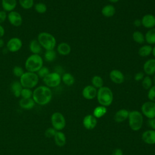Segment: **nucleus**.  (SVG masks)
Segmentation results:
<instances>
[{
	"instance_id": "f257e3e1",
	"label": "nucleus",
	"mask_w": 155,
	"mask_h": 155,
	"mask_svg": "<svg viewBox=\"0 0 155 155\" xmlns=\"http://www.w3.org/2000/svg\"><path fill=\"white\" fill-rule=\"evenodd\" d=\"M51 98L52 91L50 88L45 85H39L33 91L32 99L38 105H47L51 101Z\"/></svg>"
},
{
	"instance_id": "f03ea898",
	"label": "nucleus",
	"mask_w": 155,
	"mask_h": 155,
	"mask_svg": "<svg viewBox=\"0 0 155 155\" xmlns=\"http://www.w3.org/2000/svg\"><path fill=\"white\" fill-rule=\"evenodd\" d=\"M44 65L43 58L40 54H31L25 61V68L27 71L36 73Z\"/></svg>"
},
{
	"instance_id": "7ed1b4c3",
	"label": "nucleus",
	"mask_w": 155,
	"mask_h": 155,
	"mask_svg": "<svg viewBox=\"0 0 155 155\" xmlns=\"http://www.w3.org/2000/svg\"><path fill=\"white\" fill-rule=\"evenodd\" d=\"M96 97L99 104L106 107L112 104L113 101V93L109 87L103 86L97 90Z\"/></svg>"
},
{
	"instance_id": "20e7f679",
	"label": "nucleus",
	"mask_w": 155,
	"mask_h": 155,
	"mask_svg": "<svg viewBox=\"0 0 155 155\" xmlns=\"http://www.w3.org/2000/svg\"><path fill=\"white\" fill-rule=\"evenodd\" d=\"M37 40L42 48L45 50H54L56 45L55 37L48 32L42 31L39 33L38 35Z\"/></svg>"
},
{
	"instance_id": "39448f33",
	"label": "nucleus",
	"mask_w": 155,
	"mask_h": 155,
	"mask_svg": "<svg viewBox=\"0 0 155 155\" xmlns=\"http://www.w3.org/2000/svg\"><path fill=\"white\" fill-rule=\"evenodd\" d=\"M39 79L36 73L27 71L19 78V82L23 88L31 89L37 86L39 83Z\"/></svg>"
},
{
	"instance_id": "423d86ee",
	"label": "nucleus",
	"mask_w": 155,
	"mask_h": 155,
	"mask_svg": "<svg viewBox=\"0 0 155 155\" xmlns=\"http://www.w3.org/2000/svg\"><path fill=\"white\" fill-rule=\"evenodd\" d=\"M128 123L130 128L134 131L139 130L143 125V115L142 113L137 110H133L129 112Z\"/></svg>"
},
{
	"instance_id": "0eeeda50",
	"label": "nucleus",
	"mask_w": 155,
	"mask_h": 155,
	"mask_svg": "<svg viewBox=\"0 0 155 155\" xmlns=\"http://www.w3.org/2000/svg\"><path fill=\"white\" fill-rule=\"evenodd\" d=\"M61 81V74L56 71L50 72L43 78V82L45 85L49 88H54L59 86Z\"/></svg>"
},
{
	"instance_id": "6e6552de",
	"label": "nucleus",
	"mask_w": 155,
	"mask_h": 155,
	"mask_svg": "<svg viewBox=\"0 0 155 155\" xmlns=\"http://www.w3.org/2000/svg\"><path fill=\"white\" fill-rule=\"evenodd\" d=\"M51 123L53 128L56 131L63 130L66 125V121L64 115L59 112H55L51 115Z\"/></svg>"
},
{
	"instance_id": "1a4fd4ad",
	"label": "nucleus",
	"mask_w": 155,
	"mask_h": 155,
	"mask_svg": "<svg viewBox=\"0 0 155 155\" xmlns=\"http://www.w3.org/2000/svg\"><path fill=\"white\" fill-rule=\"evenodd\" d=\"M141 111L145 116L148 119L155 117V102L147 101L144 102L141 106Z\"/></svg>"
},
{
	"instance_id": "9d476101",
	"label": "nucleus",
	"mask_w": 155,
	"mask_h": 155,
	"mask_svg": "<svg viewBox=\"0 0 155 155\" xmlns=\"http://www.w3.org/2000/svg\"><path fill=\"white\" fill-rule=\"evenodd\" d=\"M22 47V40L18 37L10 38L6 43L7 50L11 53H16L21 50Z\"/></svg>"
},
{
	"instance_id": "9b49d317",
	"label": "nucleus",
	"mask_w": 155,
	"mask_h": 155,
	"mask_svg": "<svg viewBox=\"0 0 155 155\" xmlns=\"http://www.w3.org/2000/svg\"><path fill=\"white\" fill-rule=\"evenodd\" d=\"M7 20L9 23L14 27H19L22 23L21 15L16 11H12L7 13Z\"/></svg>"
},
{
	"instance_id": "f8f14e48",
	"label": "nucleus",
	"mask_w": 155,
	"mask_h": 155,
	"mask_svg": "<svg viewBox=\"0 0 155 155\" xmlns=\"http://www.w3.org/2000/svg\"><path fill=\"white\" fill-rule=\"evenodd\" d=\"M97 88L93 87L92 85H88L85 86L82 91V96L88 100L93 99L97 96Z\"/></svg>"
},
{
	"instance_id": "ddd939ff",
	"label": "nucleus",
	"mask_w": 155,
	"mask_h": 155,
	"mask_svg": "<svg viewBox=\"0 0 155 155\" xmlns=\"http://www.w3.org/2000/svg\"><path fill=\"white\" fill-rule=\"evenodd\" d=\"M110 78L111 81L117 84H120L124 82L125 77L122 71L119 70L114 69L110 73Z\"/></svg>"
},
{
	"instance_id": "4468645a",
	"label": "nucleus",
	"mask_w": 155,
	"mask_h": 155,
	"mask_svg": "<svg viewBox=\"0 0 155 155\" xmlns=\"http://www.w3.org/2000/svg\"><path fill=\"white\" fill-rule=\"evenodd\" d=\"M82 124L86 129L92 130L97 125V119L93 114H87L84 117Z\"/></svg>"
},
{
	"instance_id": "2eb2a0df",
	"label": "nucleus",
	"mask_w": 155,
	"mask_h": 155,
	"mask_svg": "<svg viewBox=\"0 0 155 155\" xmlns=\"http://www.w3.org/2000/svg\"><path fill=\"white\" fill-rule=\"evenodd\" d=\"M141 22L142 25L145 28H153L155 27V16L151 14H147L142 17Z\"/></svg>"
},
{
	"instance_id": "dca6fc26",
	"label": "nucleus",
	"mask_w": 155,
	"mask_h": 155,
	"mask_svg": "<svg viewBox=\"0 0 155 155\" xmlns=\"http://www.w3.org/2000/svg\"><path fill=\"white\" fill-rule=\"evenodd\" d=\"M142 140L149 145L155 143V130H150L145 131L142 134Z\"/></svg>"
},
{
	"instance_id": "f3484780",
	"label": "nucleus",
	"mask_w": 155,
	"mask_h": 155,
	"mask_svg": "<svg viewBox=\"0 0 155 155\" xmlns=\"http://www.w3.org/2000/svg\"><path fill=\"white\" fill-rule=\"evenodd\" d=\"M143 69L147 76L155 74V59H150L143 64Z\"/></svg>"
},
{
	"instance_id": "a211bd4d",
	"label": "nucleus",
	"mask_w": 155,
	"mask_h": 155,
	"mask_svg": "<svg viewBox=\"0 0 155 155\" xmlns=\"http://www.w3.org/2000/svg\"><path fill=\"white\" fill-rule=\"evenodd\" d=\"M2 10L6 12L13 11L17 5V0H1Z\"/></svg>"
},
{
	"instance_id": "6ab92c4d",
	"label": "nucleus",
	"mask_w": 155,
	"mask_h": 155,
	"mask_svg": "<svg viewBox=\"0 0 155 155\" xmlns=\"http://www.w3.org/2000/svg\"><path fill=\"white\" fill-rule=\"evenodd\" d=\"M129 112L126 109H120L118 110L114 116V120L117 123H121L128 119Z\"/></svg>"
},
{
	"instance_id": "aec40b11",
	"label": "nucleus",
	"mask_w": 155,
	"mask_h": 155,
	"mask_svg": "<svg viewBox=\"0 0 155 155\" xmlns=\"http://www.w3.org/2000/svg\"><path fill=\"white\" fill-rule=\"evenodd\" d=\"M29 50L32 54H40L42 52V48L37 39H32L29 44Z\"/></svg>"
},
{
	"instance_id": "412c9836",
	"label": "nucleus",
	"mask_w": 155,
	"mask_h": 155,
	"mask_svg": "<svg viewBox=\"0 0 155 155\" xmlns=\"http://www.w3.org/2000/svg\"><path fill=\"white\" fill-rule=\"evenodd\" d=\"M54 137V142L58 147H64L66 143V137L64 133L61 131H57Z\"/></svg>"
},
{
	"instance_id": "4be33fe9",
	"label": "nucleus",
	"mask_w": 155,
	"mask_h": 155,
	"mask_svg": "<svg viewBox=\"0 0 155 155\" xmlns=\"http://www.w3.org/2000/svg\"><path fill=\"white\" fill-rule=\"evenodd\" d=\"M71 48L70 45L66 42H61L57 46L58 53L62 56L69 54L71 52Z\"/></svg>"
},
{
	"instance_id": "5701e85b",
	"label": "nucleus",
	"mask_w": 155,
	"mask_h": 155,
	"mask_svg": "<svg viewBox=\"0 0 155 155\" xmlns=\"http://www.w3.org/2000/svg\"><path fill=\"white\" fill-rule=\"evenodd\" d=\"M102 15L107 18H110L114 15L116 9L111 4H108L104 6L101 10Z\"/></svg>"
},
{
	"instance_id": "b1692460",
	"label": "nucleus",
	"mask_w": 155,
	"mask_h": 155,
	"mask_svg": "<svg viewBox=\"0 0 155 155\" xmlns=\"http://www.w3.org/2000/svg\"><path fill=\"white\" fill-rule=\"evenodd\" d=\"M20 107L25 110H30L33 108L35 102H34L33 99L32 98H28V99H24L21 98L19 101V103Z\"/></svg>"
},
{
	"instance_id": "393cba45",
	"label": "nucleus",
	"mask_w": 155,
	"mask_h": 155,
	"mask_svg": "<svg viewBox=\"0 0 155 155\" xmlns=\"http://www.w3.org/2000/svg\"><path fill=\"white\" fill-rule=\"evenodd\" d=\"M22 88L23 87L19 81H14L11 84L12 92L13 94V95L16 97L21 96V92Z\"/></svg>"
},
{
	"instance_id": "a878e982",
	"label": "nucleus",
	"mask_w": 155,
	"mask_h": 155,
	"mask_svg": "<svg viewBox=\"0 0 155 155\" xmlns=\"http://www.w3.org/2000/svg\"><path fill=\"white\" fill-rule=\"evenodd\" d=\"M145 41L148 45L155 44V27L149 29L145 35Z\"/></svg>"
},
{
	"instance_id": "bb28decb",
	"label": "nucleus",
	"mask_w": 155,
	"mask_h": 155,
	"mask_svg": "<svg viewBox=\"0 0 155 155\" xmlns=\"http://www.w3.org/2000/svg\"><path fill=\"white\" fill-rule=\"evenodd\" d=\"M153 47L151 45H144L140 47L138 50V54L141 57H147L152 53Z\"/></svg>"
},
{
	"instance_id": "cd10ccee",
	"label": "nucleus",
	"mask_w": 155,
	"mask_h": 155,
	"mask_svg": "<svg viewBox=\"0 0 155 155\" xmlns=\"http://www.w3.org/2000/svg\"><path fill=\"white\" fill-rule=\"evenodd\" d=\"M61 80L67 86H71L75 82V79L74 76L70 73H65L61 76Z\"/></svg>"
},
{
	"instance_id": "c85d7f7f",
	"label": "nucleus",
	"mask_w": 155,
	"mask_h": 155,
	"mask_svg": "<svg viewBox=\"0 0 155 155\" xmlns=\"http://www.w3.org/2000/svg\"><path fill=\"white\" fill-rule=\"evenodd\" d=\"M107 111V109L105 107L100 105L96 107L93 110V116L97 118H101L104 116Z\"/></svg>"
},
{
	"instance_id": "c756f323",
	"label": "nucleus",
	"mask_w": 155,
	"mask_h": 155,
	"mask_svg": "<svg viewBox=\"0 0 155 155\" xmlns=\"http://www.w3.org/2000/svg\"><path fill=\"white\" fill-rule=\"evenodd\" d=\"M133 39L137 44H142L145 41V36L140 31H135L133 33Z\"/></svg>"
},
{
	"instance_id": "7c9ffc66",
	"label": "nucleus",
	"mask_w": 155,
	"mask_h": 155,
	"mask_svg": "<svg viewBox=\"0 0 155 155\" xmlns=\"http://www.w3.org/2000/svg\"><path fill=\"white\" fill-rule=\"evenodd\" d=\"M91 84L93 87L99 89L104 86V81L100 76L95 75L91 79Z\"/></svg>"
},
{
	"instance_id": "2f4dec72",
	"label": "nucleus",
	"mask_w": 155,
	"mask_h": 155,
	"mask_svg": "<svg viewBox=\"0 0 155 155\" xmlns=\"http://www.w3.org/2000/svg\"><path fill=\"white\" fill-rule=\"evenodd\" d=\"M44 58L47 62H53L56 58V53L54 50H45Z\"/></svg>"
},
{
	"instance_id": "473e14b6",
	"label": "nucleus",
	"mask_w": 155,
	"mask_h": 155,
	"mask_svg": "<svg viewBox=\"0 0 155 155\" xmlns=\"http://www.w3.org/2000/svg\"><path fill=\"white\" fill-rule=\"evenodd\" d=\"M21 7L25 10L31 9L34 7V0H18Z\"/></svg>"
},
{
	"instance_id": "72a5a7b5",
	"label": "nucleus",
	"mask_w": 155,
	"mask_h": 155,
	"mask_svg": "<svg viewBox=\"0 0 155 155\" xmlns=\"http://www.w3.org/2000/svg\"><path fill=\"white\" fill-rule=\"evenodd\" d=\"M34 8L35 11L39 14H44L47 10V7L45 4L43 2H38L34 5Z\"/></svg>"
},
{
	"instance_id": "f704fd0d",
	"label": "nucleus",
	"mask_w": 155,
	"mask_h": 155,
	"mask_svg": "<svg viewBox=\"0 0 155 155\" xmlns=\"http://www.w3.org/2000/svg\"><path fill=\"white\" fill-rule=\"evenodd\" d=\"M142 85L145 90H149L153 86V81L150 76H144L142 81Z\"/></svg>"
},
{
	"instance_id": "c9c22d12",
	"label": "nucleus",
	"mask_w": 155,
	"mask_h": 155,
	"mask_svg": "<svg viewBox=\"0 0 155 155\" xmlns=\"http://www.w3.org/2000/svg\"><path fill=\"white\" fill-rule=\"evenodd\" d=\"M33 96V91L31 89L27 88H23L21 92V96L22 98L28 99V98H32Z\"/></svg>"
},
{
	"instance_id": "e433bc0d",
	"label": "nucleus",
	"mask_w": 155,
	"mask_h": 155,
	"mask_svg": "<svg viewBox=\"0 0 155 155\" xmlns=\"http://www.w3.org/2000/svg\"><path fill=\"white\" fill-rule=\"evenodd\" d=\"M24 70L23 69L22 67L19 65H16L13 68L12 70V73L13 75L17 78H21V76L24 74Z\"/></svg>"
},
{
	"instance_id": "4c0bfd02",
	"label": "nucleus",
	"mask_w": 155,
	"mask_h": 155,
	"mask_svg": "<svg viewBox=\"0 0 155 155\" xmlns=\"http://www.w3.org/2000/svg\"><path fill=\"white\" fill-rule=\"evenodd\" d=\"M49 73H50V70H49L48 68L43 65V66L36 72V74H38V76H39V78H41L43 79V78H45Z\"/></svg>"
},
{
	"instance_id": "58836bf2",
	"label": "nucleus",
	"mask_w": 155,
	"mask_h": 155,
	"mask_svg": "<svg viewBox=\"0 0 155 155\" xmlns=\"http://www.w3.org/2000/svg\"><path fill=\"white\" fill-rule=\"evenodd\" d=\"M148 98L150 101L155 102V85H153L148 91Z\"/></svg>"
},
{
	"instance_id": "ea45409f",
	"label": "nucleus",
	"mask_w": 155,
	"mask_h": 155,
	"mask_svg": "<svg viewBox=\"0 0 155 155\" xmlns=\"http://www.w3.org/2000/svg\"><path fill=\"white\" fill-rule=\"evenodd\" d=\"M56 131H57L53 128H48L45 131V136L47 137H49V138L53 137L54 136Z\"/></svg>"
},
{
	"instance_id": "a19ab883",
	"label": "nucleus",
	"mask_w": 155,
	"mask_h": 155,
	"mask_svg": "<svg viewBox=\"0 0 155 155\" xmlns=\"http://www.w3.org/2000/svg\"><path fill=\"white\" fill-rule=\"evenodd\" d=\"M7 19V13L4 10H0V24Z\"/></svg>"
},
{
	"instance_id": "79ce46f5",
	"label": "nucleus",
	"mask_w": 155,
	"mask_h": 155,
	"mask_svg": "<svg viewBox=\"0 0 155 155\" xmlns=\"http://www.w3.org/2000/svg\"><path fill=\"white\" fill-rule=\"evenodd\" d=\"M144 78V74L142 72H138L137 73L135 74L134 75V80L136 81H140L141 80L143 79V78Z\"/></svg>"
},
{
	"instance_id": "37998d69",
	"label": "nucleus",
	"mask_w": 155,
	"mask_h": 155,
	"mask_svg": "<svg viewBox=\"0 0 155 155\" xmlns=\"http://www.w3.org/2000/svg\"><path fill=\"white\" fill-rule=\"evenodd\" d=\"M148 124L150 127L152 128V130H155V117L152 119H149L148 121Z\"/></svg>"
},
{
	"instance_id": "c03bdc74",
	"label": "nucleus",
	"mask_w": 155,
	"mask_h": 155,
	"mask_svg": "<svg viewBox=\"0 0 155 155\" xmlns=\"http://www.w3.org/2000/svg\"><path fill=\"white\" fill-rule=\"evenodd\" d=\"M111 155H123V151L120 148H116L113 150Z\"/></svg>"
},
{
	"instance_id": "a18cd8bd",
	"label": "nucleus",
	"mask_w": 155,
	"mask_h": 155,
	"mask_svg": "<svg viewBox=\"0 0 155 155\" xmlns=\"http://www.w3.org/2000/svg\"><path fill=\"white\" fill-rule=\"evenodd\" d=\"M133 24L137 27H139L140 26L142 25V22H141V19H135L133 22Z\"/></svg>"
},
{
	"instance_id": "49530a36",
	"label": "nucleus",
	"mask_w": 155,
	"mask_h": 155,
	"mask_svg": "<svg viewBox=\"0 0 155 155\" xmlns=\"http://www.w3.org/2000/svg\"><path fill=\"white\" fill-rule=\"evenodd\" d=\"M5 35V29L0 24V38H2Z\"/></svg>"
},
{
	"instance_id": "de8ad7c7",
	"label": "nucleus",
	"mask_w": 155,
	"mask_h": 155,
	"mask_svg": "<svg viewBox=\"0 0 155 155\" xmlns=\"http://www.w3.org/2000/svg\"><path fill=\"white\" fill-rule=\"evenodd\" d=\"M4 45V41L2 38H0V48H2Z\"/></svg>"
},
{
	"instance_id": "09e8293b",
	"label": "nucleus",
	"mask_w": 155,
	"mask_h": 155,
	"mask_svg": "<svg viewBox=\"0 0 155 155\" xmlns=\"http://www.w3.org/2000/svg\"><path fill=\"white\" fill-rule=\"evenodd\" d=\"M152 54H153V55L154 56V59H155V45H154V46L153 47Z\"/></svg>"
},
{
	"instance_id": "8fccbe9b",
	"label": "nucleus",
	"mask_w": 155,
	"mask_h": 155,
	"mask_svg": "<svg viewBox=\"0 0 155 155\" xmlns=\"http://www.w3.org/2000/svg\"><path fill=\"white\" fill-rule=\"evenodd\" d=\"M110 2H112V3H116V2H117L119 0H108Z\"/></svg>"
},
{
	"instance_id": "3c124183",
	"label": "nucleus",
	"mask_w": 155,
	"mask_h": 155,
	"mask_svg": "<svg viewBox=\"0 0 155 155\" xmlns=\"http://www.w3.org/2000/svg\"><path fill=\"white\" fill-rule=\"evenodd\" d=\"M154 76H153V83L154 84V85H155V74H153Z\"/></svg>"
}]
</instances>
